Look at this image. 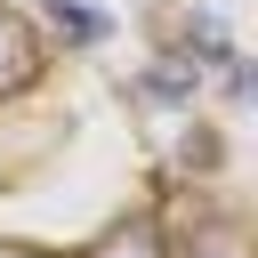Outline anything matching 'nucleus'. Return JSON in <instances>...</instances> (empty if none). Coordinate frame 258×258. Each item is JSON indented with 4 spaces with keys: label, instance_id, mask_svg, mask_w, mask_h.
Returning <instances> with one entry per match:
<instances>
[{
    "label": "nucleus",
    "instance_id": "f257e3e1",
    "mask_svg": "<svg viewBox=\"0 0 258 258\" xmlns=\"http://www.w3.org/2000/svg\"><path fill=\"white\" fill-rule=\"evenodd\" d=\"M32 81H40V40H32V24L16 8H0V97H16Z\"/></svg>",
    "mask_w": 258,
    "mask_h": 258
},
{
    "label": "nucleus",
    "instance_id": "f03ea898",
    "mask_svg": "<svg viewBox=\"0 0 258 258\" xmlns=\"http://www.w3.org/2000/svg\"><path fill=\"white\" fill-rule=\"evenodd\" d=\"M48 24H56V32H64V40H81V48H89V40H105V32H113V16H105V8H97V0H48Z\"/></svg>",
    "mask_w": 258,
    "mask_h": 258
},
{
    "label": "nucleus",
    "instance_id": "7ed1b4c3",
    "mask_svg": "<svg viewBox=\"0 0 258 258\" xmlns=\"http://www.w3.org/2000/svg\"><path fill=\"white\" fill-rule=\"evenodd\" d=\"M89 258H161V234H153V226L137 218V226H121V234H105V242H97Z\"/></svg>",
    "mask_w": 258,
    "mask_h": 258
},
{
    "label": "nucleus",
    "instance_id": "20e7f679",
    "mask_svg": "<svg viewBox=\"0 0 258 258\" xmlns=\"http://www.w3.org/2000/svg\"><path fill=\"white\" fill-rule=\"evenodd\" d=\"M194 258H242V250H234V242H226V234H218V242H202V250H194Z\"/></svg>",
    "mask_w": 258,
    "mask_h": 258
},
{
    "label": "nucleus",
    "instance_id": "39448f33",
    "mask_svg": "<svg viewBox=\"0 0 258 258\" xmlns=\"http://www.w3.org/2000/svg\"><path fill=\"white\" fill-rule=\"evenodd\" d=\"M0 258H40V250H24V242H0Z\"/></svg>",
    "mask_w": 258,
    "mask_h": 258
}]
</instances>
